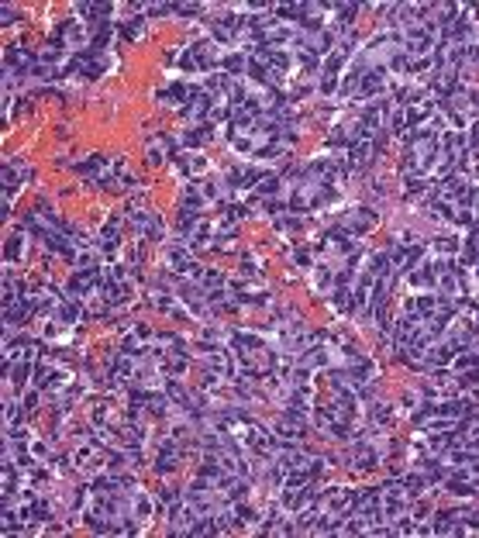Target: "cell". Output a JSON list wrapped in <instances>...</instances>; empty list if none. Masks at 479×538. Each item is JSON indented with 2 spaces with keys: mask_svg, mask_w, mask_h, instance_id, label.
Wrapping results in <instances>:
<instances>
[{
  "mask_svg": "<svg viewBox=\"0 0 479 538\" xmlns=\"http://www.w3.org/2000/svg\"><path fill=\"white\" fill-rule=\"evenodd\" d=\"M66 48H76V56L90 52L86 48V28H83V21H66Z\"/></svg>",
  "mask_w": 479,
  "mask_h": 538,
  "instance_id": "cell-1",
  "label": "cell"
},
{
  "mask_svg": "<svg viewBox=\"0 0 479 538\" xmlns=\"http://www.w3.org/2000/svg\"><path fill=\"white\" fill-rule=\"evenodd\" d=\"M149 514H152V500L145 493H135V497H131V517H135V521H149Z\"/></svg>",
  "mask_w": 479,
  "mask_h": 538,
  "instance_id": "cell-2",
  "label": "cell"
},
{
  "mask_svg": "<svg viewBox=\"0 0 479 538\" xmlns=\"http://www.w3.org/2000/svg\"><path fill=\"white\" fill-rule=\"evenodd\" d=\"M4 255H7V263H21V259H24V238L17 235V231L7 238V245H4Z\"/></svg>",
  "mask_w": 479,
  "mask_h": 538,
  "instance_id": "cell-3",
  "label": "cell"
},
{
  "mask_svg": "<svg viewBox=\"0 0 479 538\" xmlns=\"http://www.w3.org/2000/svg\"><path fill=\"white\" fill-rule=\"evenodd\" d=\"M145 404L152 407V414H155V418H162V414L169 411V401H166L162 393H145Z\"/></svg>",
  "mask_w": 479,
  "mask_h": 538,
  "instance_id": "cell-4",
  "label": "cell"
},
{
  "mask_svg": "<svg viewBox=\"0 0 479 538\" xmlns=\"http://www.w3.org/2000/svg\"><path fill=\"white\" fill-rule=\"evenodd\" d=\"M183 142H186V145H204V142H210V128H207V125L193 128L190 135H183Z\"/></svg>",
  "mask_w": 479,
  "mask_h": 538,
  "instance_id": "cell-5",
  "label": "cell"
},
{
  "mask_svg": "<svg viewBox=\"0 0 479 538\" xmlns=\"http://www.w3.org/2000/svg\"><path fill=\"white\" fill-rule=\"evenodd\" d=\"M434 531H438V535L458 531V521H455V514H438V521H434Z\"/></svg>",
  "mask_w": 479,
  "mask_h": 538,
  "instance_id": "cell-6",
  "label": "cell"
},
{
  "mask_svg": "<svg viewBox=\"0 0 479 538\" xmlns=\"http://www.w3.org/2000/svg\"><path fill=\"white\" fill-rule=\"evenodd\" d=\"M448 493H455V497H469V493H476V487H469L462 480H448Z\"/></svg>",
  "mask_w": 479,
  "mask_h": 538,
  "instance_id": "cell-7",
  "label": "cell"
},
{
  "mask_svg": "<svg viewBox=\"0 0 479 538\" xmlns=\"http://www.w3.org/2000/svg\"><path fill=\"white\" fill-rule=\"evenodd\" d=\"M249 76H252V80H273V76H269V69H265V62H255V59L249 62Z\"/></svg>",
  "mask_w": 479,
  "mask_h": 538,
  "instance_id": "cell-8",
  "label": "cell"
},
{
  "mask_svg": "<svg viewBox=\"0 0 479 538\" xmlns=\"http://www.w3.org/2000/svg\"><path fill=\"white\" fill-rule=\"evenodd\" d=\"M59 318L66 321V324H73V321H76V304H73V300H66V304H59Z\"/></svg>",
  "mask_w": 479,
  "mask_h": 538,
  "instance_id": "cell-9",
  "label": "cell"
},
{
  "mask_svg": "<svg viewBox=\"0 0 479 538\" xmlns=\"http://www.w3.org/2000/svg\"><path fill=\"white\" fill-rule=\"evenodd\" d=\"M255 190H259V194H276V190H279V180H276V176H265V180H259Z\"/></svg>",
  "mask_w": 479,
  "mask_h": 538,
  "instance_id": "cell-10",
  "label": "cell"
},
{
  "mask_svg": "<svg viewBox=\"0 0 479 538\" xmlns=\"http://www.w3.org/2000/svg\"><path fill=\"white\" fill-rule=\"evenodd\" d=\"M17 421H21V411H17V404H7V407H4V424L11 428V424H17Z\"/></svg>",
  "mask_w": 479,
  "mask_h": 538,
  "instance_id": "cell-11",
  "label": "cell"
},
{
  "mask_svg": "<svg viewBox=\"0 0 479 538\" xmlns=\"http://www.w3.org/2000/svg\"><path fill=\"white\" fill-rule=\"evenodd\" d=\"M359 14V4H348V7H342V14H338V21L342 24H352V18Z\"/></svg>",
  "mask_w": 479,
  "mask_h": 538,
  "instance_id": "cell-12",
  "label": "cell"
},
{
  "mask_svg": "<svg viewBox=\"0 0 479 538\" xmlns=\"http://www.w3.org/2000/svg\"><path fill=\"white\" fill-rule=\"evenodd\" d=\"M241 66H245V56H228L224 59V69H228V73H238Z\"/></svg>",
  "mask_w": 479,
  "mask_h": 538,
  "instance_id": "cell-13",
  "label": "cell"
},
{
  "mask_svg": "<svg viewBox=\"0 0 479 538\" xmlns=\"http://www.w3.org/2000/svg\"><path fill=\"white\" fill-rule=\"evenodd\" d=\"M172 14H180V18H193V14H200V7H197V4H180Z\"/></svg>",
  "mask_w": 479,
  "mask_h": 538,
  "instance_id": "cell-14",
  "label": "cell"
},
{
  "mask_svg": "<svg viewBox=\"0 0 479 538\" xmlns=\"http://www.w3.org/2000/svg\"><path fill=\"white\" fill-rule=\"evenodd\" d=\"M438 249H441V252H452V255H455V252H458V238H438Z\"/></svg>",
  "mask_w": 479,
  "mask_h": 538,
  "instance_id": "cell-15",
  "label": "cell"
},
{
  "mask_svg": "<svg viewBox=\"0 0 479 538\" xmlns=\"http://www.w3.org/2000/svg\"><path fill=\"white\" fill-rule=\"evenodd\" d=\"M28 452H31L34 459H45V456H48V445H45V442H31V445H28Z\"/></svg>",
  "mask_w": 479,
  "mask_h": 538,
  "instance_id": "cell-16",
  "label": "cell"
},
{
  "mask_svg": "<svg viewBox=\"0 0 479 538\" xmlns=\"http://www.w3.org/2000/svg\"><path fill=\"white\" fill-rule=\"evenodd\" d=\"M24 411H28V414L38 411V393H28V397H24Z\"/></svg>",
  "mask_w": 479,
  "mask_h": 538,
  "instance_id": "cell-17",
  "label": "cell"
},
{
  "mask_svg": "<svg viewBox=\"0 0 479 538\" xmlns=\"http://www.w3.org/2000/svg\"><path fill=\"white\" fill-rule=\"evenodd\" d=\"M469 149H472V152L479 149V125L472 128V131H469Z\"/></svg>",
  "mask_w": 479,
  "mask_h": 538,
  "instance_id": "cell-18",
  "label": "cell"
}]
</instances>
